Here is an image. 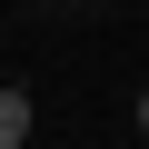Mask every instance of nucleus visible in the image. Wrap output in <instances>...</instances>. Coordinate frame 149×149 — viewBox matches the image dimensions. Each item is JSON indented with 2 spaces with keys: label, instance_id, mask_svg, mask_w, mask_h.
<instances>
[{
  "label": "nucleus",
  "instance_id": "f257e3e1",
  "mask_svg": "<svg viewBox=\"0 0 149 149\" xmlns=\"http://www.w3.org/2000/svg\"><path fill=\"white\" fill-rule=\"evenodd\" d=\"M30 129H40V100H30L20 80H0V149H20Z\"/></svg>",
  "mask_w": 149,
  "mask_h": 149
},
{
  "label": "nucleus",
  "instance_id": "f03ea898",
  "mask_svg": "<svg viewBox=\"0 0 149 149\" xmlns=\"http://www.w3.org/2000/svg\"><path fill=\"white\" fill-rule=\"evenodd\" d=\"M129 129H139V139H149V90H139V100H129Z\"/></svg>",
  "mask_w": 149,
  "mask_h": 149
},
{
  "label": "nucleus",
  "instance_id": "7ed1b4c3",
  "mask_svg": "<svg viewBox=\"0 0 149 149\" xmlns=\"http://www.w3.org/2000/svg\"><path fill=\"white\" fill-rule=\"evenodd\" d=\"M60 10H80V0H60Z\"/></svg>",
  "mask_w": 149,
  "mask_h": 149
}]
</instances>
